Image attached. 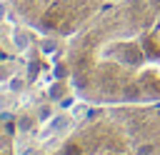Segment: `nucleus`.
I'll use <instances>...</instances> for the list:
<instances>
[{"label":"nucleus","instance_id":"1","mask_svg":"<svg viewBox=\"0 0 160 155\" xmlns=\"http://www.w3.org/2000/svg\"><path fill=\"white\" fill-rule=\"evenodd\" d=\"M65 68L90 105H160V0H108L70 38Z\"/></svg>","mask_w":160,"mask_h":155},{"label":"nucleus","instance_id":"2","mask_svg":"<svg viewBox=\"0 0 160 155\" xmlns=\"http://www.w3.org/2000/svg\"><path fill=\"white\" fill-rule=\"evenodd\" d=\"M50 155H160V105H95Z\"/></svg>","mask_w":160,"mask_h":155},{"label":"nucleus","instance_id":"3","mask_svg":"<svg viewBox=\"0 0 160 155\" xmlns=\"http://www.w3.org/2000/svg\"><path fill=\"white\" fill-rule=\"evenodd\" d=\"M18 18L40 35L75 38L108 0H10Z\"/></svg>","mask_w":160,"mask_h":155},{"label":"nucleus","instance_id":"4","mask_svg":"<svg viewBox=\"0 0 160 155\" xmlns=\"http://www.w3.org/2000/svg\"><path fill=\"white\" fill-rule=\"evenodd\" d=\"M0 155H15V135L10 120L0 112Z\"/></svg>","mask_w":160,"mask_h":155}]
</instances>
